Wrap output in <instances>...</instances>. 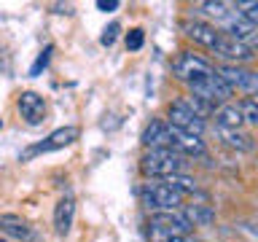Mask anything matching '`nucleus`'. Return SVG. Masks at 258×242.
I'll return each instance as SVG.
<instances>
[{"label":"nucleus","mask_w":258,"mask_h":242,"mask_svg":"<svg viewBox=\"0 0 258 242\" xmlns=\"http://www.w3.org/2000/svg\"><path fill=\"white\" fill-rule=\"evenodd\" d=\"M19 113L22 118H27L30 124H38L46 116V100L35 92H22L19 94Z\"/></svg>","instance_id":"ddd939ff"},{"label":"nucleus","mask_w":258,"mask_h":242,"mask_svg":"<svg viewBox=\"0 0 258 242\" xmlns=\"http://www.w3.org/2000/svg\"><path fill=\"white\" fill-rule=\"evenodd\" d=\"M143 145L148 151H153V148H169V127H167V121L153 118L151 124L145 127V132H143Z\"/></svg>","instance_id":"4468645a"},{"label":"nucleus","mask_w":258,"mask_h":242,"mask_svg":"<svg viewBox=\"0 0 258 242\" xmlns=\"http://www.w3.org/2000/svg\"><path fill=\"white\" fill-rule=\"evenodd\" d=\"M48 56H51V46H46V48H43V54H40L38 59H35V65L30 68V73H32V76H38V73L46 68V65H48Z\"/></svg>","instance_id":"bb28decb"},{"label":"nucleus","mask_w":258,"mask_h":242,"mask_svg":"<svg viewBox=\"0 0 258 242\" xmlns=\"http://www.w3.org/2000/svg\"><path fill=\"white\" fill-rule=\"evenodd\" d=\"M169 148L175 153H180V156H202V153H205V143H202V137H197V135H185L180 129L169 127Z\"/></svg>","instance_id":"f8f14e48"},{"label":"nucleus","mask_w":258,"mask_h":242,"mask_svg":"<svg viewBox=\"0 0 258 242\" xmlns=\"http://www.w3.org/2000/svg\"><path fill=\"white\" fill-rule=\"evenodd\" d=\"M0 242H3V239H0Z\"/></svg>","instance_id":"7c9ffc66"},{"label":"nucleus","mask_w":258,"mask_h":242,"mask_svg":"<svg viewBox=\"0 0 258 242\" xmlns=\"http://www.w3.org/2000/svg\"><path fill=\"white\" fill-rule=\"evenodd\" d=\"M0 129H3V121H0Z\"/></svg>","instance_id":"c756f323"},{"label":"nucleus","mask_w":258,"mask_h":242,"mask_svg":"<svg viewBox=\"0 0 258 242\" xmlns=\"http://www.w3.org/2000/svg\"><path fill=\"white\" fill-rule=\"evenodd\" d=\"M180 105H183V108L185 110H191L194 113V116H199V118H205V116H213V105H210V102H205V100H202V97H197V94H188V97H183V100H180Z\"/></svg>","instance_id":"412c9836"},{"label":"nucleus","mask_w":258,"mask_h":242,"mask_svg":"<svg viewBox=\"0 0 258 242\" xmlns=\"http://www.w3.org/2000/svg\"><path fill=\"white\" fill-rule=\"evenodd\" d=\"M191 231V223L183 218V213L167 210V213H153L151 215V237L153 242H164L169 237H185Z\"/></svg>","instance_id":"f03ea898"},{"label":"nucleus","mask_w":258,"mask_h":242,"mask_svg":"<svg viewBox=\"0 0 258 242\" xmlns=\"http://www.w3.org/2000/svg\"><path fill=\"white\" fill-rule=\"evenodd\" d=\"M223 27H226V38L239 40V43H245V46L253 48L255 35H258V27H255V24H250L247 19H242L237 11H229V16L223 19Z\"/></svg>","instance_id":"9d476101"},{"label":"nucleus","mask_w":258,"mask_h":242,"mask_svg":"<svg viewBox=\"0 0 258 242\" xmlns=\"http://www.w3.org/2000/svg\"><path fill=\"white\" fill-rule=\"evenodd\" d=\"M218 76H221V81L226 86L231 89H239V92L245 94H255L258 92V73L247 70V68H239V65H223V68L215 70Z\"/></svg>","instance_id":"423d86ee"},{"label":"nucleus","mask_w":258,"mask_h":242,"mask_svg":"<svg viewBox=\"0 0 258 242\" xmlns=\"http://www.w3.org/2000/svg\"><path fill=\"white\" fill-rule=\"evenodd\" d=\"M172 73L177 81H185V84H194V81L210 76L215 73V68L210 65V59H205L202 54H194V51H180L177 59L172 62Z\"/></svg>","instance_id":"20e7f679"},{"label":"nucleus","mask_w":258,"mask_h":242,"mask_svg":"<svg viewBox=\"0 0 258 242\" xmlns=\"http://www.w3.org/2000/svg\"><path fill=\"white\" fill-rule=\"evenodd\" d=\"M167 118H169V121H167L169 127L180 129V132H185V135H197V137H202V132H205V118L194 116V113L185 110L180 102H172V105H169Z\"/></svg>","instance_id":"6e6552de"},{"label":"nucleus","mask_w":258,"mask_h":242,"mask_svg":"<svg viewBox=\"0 0 258 242\" xmlns=\"http://www.w3.org/2000/svg\"><path fill=\"white\" fill-rule=\"evenodd\" d=\"M164 242H191L188 237H169V239H164Z\"/></svg>","instance_id":"c85d7f7f"},{"label":"nucleus","mask_w":258,"mask_h":242,"mask_svg":"<svg viewBox=\"0 0 258 242\" xmlns=\"http://www.w3.org/2000/svg\"><path fill=\"white\" fill-rule=\"evenodd\" d=\"M183 218L191 226H210L215 221V210L210 205H188V207H185V213H183Z\"/></svg>","instance_id":"a211bd4d"},{"label":"nucleus","mask_w":258,"mask_h":242,"mask_svg":"<svg viewBox=\"0 0 258 242\" xmlns=\"http://www.w3.org/2000/svg\"><path fill=\"white\" fill-rule=\"evenodd\" d=\"M199 11L213 16V19H218V22H223L226 16H229V3H221V0L213 3V0H207V3H199Z\"/></svg>","instance_id":"4be33fe9"},{"label":"nucleus","mask_w":258,"mask_h":242,"mask_svg":"<svg viewBox=\"0 0 258 242\" xmlns=\"http://www.w3.org/2000/svg\"><path fill=\"white\" fill-rule=\"evenodd\" d=\"M221 140L229 145V148H237V151H253V137L242 129H218Z\"/></svg>","instance_id":"f3484780"},{"label":"nucleus","mask_w":258,"mask_h":242,"mask_svg":"<svg viewBox=\"0 0 258 242\" xmlns=\"http://www.w3.org/2000/svg\"><path fill=\"white\" fill-rule=\"evenodd\" d=\"M183 32L194 40V43L207 46V48H213V46L218 43V38L223 35V32L215 27V24L202 22V19H188V22H183Z\"/></svg>","instance_id":"9b49d317"},{"label":"nucleus","mask_w":258,"mask_h":242,"mask_svg":"<svg viewBox=\"0 0 258 242\" xmlns=\"http://www.w3.org/2000/svg\"><path fill=\"white\" fill-rule=\"evenodd\" d=\"M0 229H3L6 234H11V237H16V239H27L32 234L30 226L16 215H0Z\"/></svg>","instance_id":"6ab92c4d"},{"label":"nucleus","mask_w":258,"mask_h":242,"mask_svg":"<svg viewBox=\"0 0 258 242\" xmlns=\"http://www.w3.org/2000/svg\"><path fill=\"white\" fill-rule=\"evenodd\" d=\"M188 86H191V94L202 97V100L210 102L213 108H215V102L218 105H226V102H229V97H231V89L223 84L218 73H210V76L194 81V84H188Z\"/></svg>","instance_id":"39448f33"},{"label":"nucleus","mask_w":258,"mask_h":242,"mask_svg":"<svg viewBox=\"0 0 258 242\" xmlns=\"http://www.w3.org/2000/svg\"><path fill=\"white\" fill-rule=\"evenodd\" d=\"M237 108L242 113V121H247V124H258V105H255L253 97H245Z\"/></svg>","instance_id":"5701e85b"},{"label":"nucleus","mask_w":258,"mask_h":242,"mask_svg":"<svg viewBox=\"0 0 258 242\" xmlns=\"http://www.w3.org/2000/svg\"><path fill=\"white\" fill-rule=\"evenodd\" d=\"M143 40H145V32L143 30H129L126 32V48H129V51H140Z\"/></svg>","instance_id":"393cba45"},{"label":"nucleus","mask_w":258,"mask_h":242,"mask_svg":"<svg viewBox=\"0 0 258 242\" xmlns=\"http://www.w3.org/2000/svg\"><path fill=\"white\" fill-rule=\"evenodd\" d=\"M76 140H78V127H59V129H54L43 143H38V145H32V148L24 151L22 159H32V156H38V153L59 151V148H64V145L76 143Z\"/></svg>","instance_id":"0eeeda50"},{"label":"nucleus","mask_w":258,"mask_h":242,"mask_svg":"<svg viewBox=\"0 0 258 242\" xmlns=\"http://www.w3.org/2000/svg\"><path fill=\"white\" fill-rule=\"evenodd\" d=\"M213 116H215V124L218 129H239L245 121H242V113L237 105H231V102H226V105H218V108L213 110Z\"/></svg>","instance_id":"dca6fc26"},{"label":"nucleus","mask_w":258,"mask_h":242,"mask_svg":"<svg viewBox=\"0 0 258 242\" xmlns=\"http://www.w3.org/2000/svg\"><path fill=\"white\" fill-rule=\"evenodd\" d=\"M234 8H237V14L242 16V19H247L250 24L258 22V3H234Z\"/></svg>","instance_id":"b1692460"},{"label":"nucleus","mask_w":258,"mask_h":242,"mask_svg":"<svg viewBox=\"0 0 258 242\" xmlns=\"http://www.w3.org/2000/svg\"><path fill=\"white\" fill-rule=\"evenodd\" d=\"M97 8H100V11H116L118 8V0H97Z\"/></svg>","instance_id":"cd10ccee"},{"label":"nucleus","mask_w":258,"mask_h":242,"mask_svg":"<svg viewBox=\"0 0 258 242\" xmlns=\"http://www.w3.org/2000/svg\"><path fill=\"white\" fill-rule=\"evenodd\" d=\"M164 183H167L172 191L180 194V197H185V194H197V191H199L197 180H194V177H185V175H169V177H164Z\"/></svg>","instance_id":"aec40b11"},{"label":"nucleus","mask_w":258,"mask_h":242,"mask_svg":"<svg viewBox=\"0 0 258 242\" xmlns=\"http://www.w3.org/2000/svg\"><path fill=\"white\" fill-rule=\"evenodd\" d=\"M73 218H76V199L68 194V197H62L54 207V229H56V234H68L73 229Z\"/></svg>","instance_id":"2eb2a0df"},{"label":"nucleus","mask_w":258,"mask_h":242,"mask_svg":"<svg viewBox=\"0 0 258 242\" xmlns=\"http://www.w3.org/2000/svg\"><path fill=\"white\" fill-rule=\"evenodd\" d=\"M118 32H121V24H118V22H113L110 27H105V30H102L100 43H102V46H113V43H116V38H118Z\"/></svg>","instance_id":"a878e982"},{"label":"nucleus","mask_w":258,"mask_h":242,"mask_svg":"<svg viewBox=\"0 0 258 242\" xmlns=\"http://www.w3.org/2000/svg\"><path fill=\"white\" fill-rule=\"evenodd\" d=\"M188 167V161L180 153H175L172 148H153L145 151V156L140 159V169L145 177H169V175H183V169Z\"/></svg>","instance_id":"f257e3e1"},{"label":"nucleus","mask_w":258,"mask_h":242,"mask_svg":"<svg viewBox=\"0 0 258 242\" xmlns=\"http://www.w3.org/2000/svg\"><path fill=\"white\" fill-rule=\"evenodd\" d=\"M213 51L221 56V59H226L229 65H245V62H250L253 59V48L250 46H245V43H239V40H231V38H226V35H221L218 38V43L213 46Z\"/></svg>","instance_id":"1a4fd4ad"},{"label":"nucleus","mask_w":258,"mask_h":242,"mask_svg":"<svg viewBox=\"0 0 258 242\" xmlns=\"http://www.w3.org/2000/svg\"><path fill=\"white\" fill-rule=\"evenodd\" d=\"M143 205L151 210V213H167V210H175L183 202V197L177 191H172L164 180H153L145 183V189L140 191Z\"/></svg>","instance_id":"7ed1b4c3"}]
</instances>
